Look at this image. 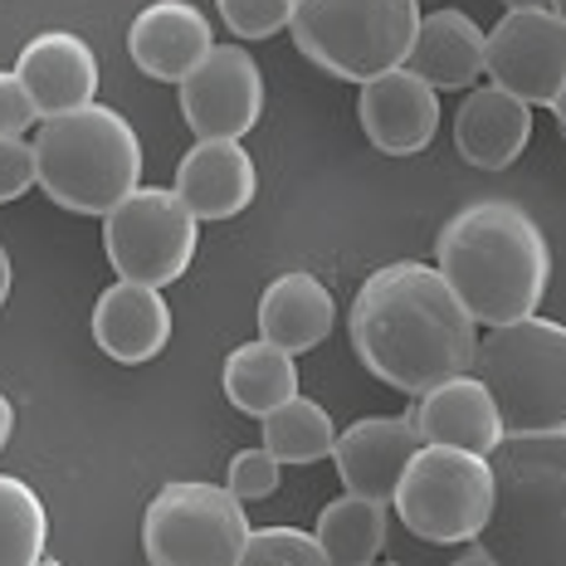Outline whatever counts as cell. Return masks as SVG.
Masks as SVG:
<instances>
[{"label":"cell","instance_id":"44dd1931","mask_svg":"<svg viewBox=\"0 0 566 566\" xmlns=\"http://www.w3.org/2000/svg\"><path fill=\"white\" fill-rule=\"evenodd\" d=\"M483 54H489V34L464 10H430V15H420L406 64L444 93V88H474L483 74Z\"/></svg>","mask_w":566,"mask_h":566},{"label":"cell","instance_id":"8d00e7d4","mask_svg":"<svg viewBox=\"0 0 566 566\" xmlns=\"http://www.w3.org/2000/svg\"><path fill=\"white\" fill-rule=\"evenodd\" d=\"M34 566H59V562H50V557H44V562H34Z\"/></svg>","mask_w":566,"mask_h":566},{"label":"cell","instance_id":"4316f807","mask_svg":"<svg viewBox=\"0 0 566 566\" xmlns=\"http://www.w3.org/2000/svg\"><path fill=\"white\" fill-rule=\"evenodd\" d=\"M234 40H269L293 20V0H216Z\"/></svg>","mask_w":566,"mask_h":566},{"label":"cell","instance_id":"e575fe53","mask_svg":"<svg viewBox=\"0 0 566 566\" xmlns=\"http://www.w3.org/2000/svg\"><path fill=\"white\" fill-rule=\"evenodd\" d=\"M552 113H557V127H562V133H566V88L557 93V103H552Z\"/></svg>","mask_w":566,"mask_h":566},{"label":"cell","instance_id":"ba28073f","mask_svg":"<svg viewBox=\"0 0 566 566\" xmlns=\"http://www.w3.org/2000/svg\"><path fill=\"white\" fill-rule=\"evenodd\" d=\"M400 527L420 542H474L493 509L489 454L459 444H420L391 499Z\"/></svg>","mask_w":566,"mask_h":566},{"label":"cell","instance_id":"d4e9b609","mask_svg":"<svg viewBox=\"0 0 566 566\" xmlns=\"http://www.w3.org/2000/svg\"><path fill=\"white\" fill-rule=\"evenodd\" d=\"M50 552V513L25 479L0 474V566H34Z\"/></svg>","mask_w":566,"mask_h":566},{"label":"cell","instance_id":"5bb4252c","mask_svg":"<svg viewBox=\"0 0 566 566\" xmlns=\"http://www.w3.org/2000/svg\"><path fill=\"white\" fill-rule=\"evenodd\" d=\"M210 50H216V30H210L206 10L191 0H157V6L137 10L133 30H127L133 64L161 84H181Z\"/></svg>","mask_w":566,"mask_h":566},{"label":"cell","instance_id":"f546056e","mask_svg":"<svg viewBox=\"0 0 566 566\" xmlns=\"http://www.w3.org/2000/svg\"><path fill=\"white\" fill-rule=\"evenodd\" d=\"M40 123L30 88L15 78V69H0V137H25V127Z\"/></svg>","mask_w":566,"mask_h":566},{"label":"cell","instance_id":"74e56055","mask_svg":"<svg viewBox=\"0 0 566 566\" xmlns=\"http://www.w3.org/2000/svg\"><path fill=\"white\" fill-rule=\"evenodd\" d=\"M371 566H396V562H371Z\"/></svg>","mask_w":566,"mask_h":566},{"label":"cell","instance_id":"5b68a950","mask_svg":"<svg viewBox=\"0 0 566 566\" xmlns=\"http://www.w3.org/2000/svg\"><path fill=\"white\" fill-rule=\"evenodd\" d=\"M293 44L323 74L367 84L410 59L420 0H293Z\"/></svg>","mask_w":566,"mask_h":566},{"label":"cell","instance_id":"484cf974","mask_svg":"<svg viewBox=\"0 0 566 566\" xmlns=\"http://www.w3.org/2000/svg\"><path fill=\"white\" fill-rule=\"evenodd\" d=\"M240 566H333V557L323 552L317 533L303 527H254Z\"/></svg>","mask_w":566,"mask_h":566},{"label":"cell","instance_id":"d6986e66","mask_svg":"<svg viewBox=\"0 0 566 566\" xmlns=\"http://www.w3.org/2000/svg\"><path fill=\"white\" fill-rule=\"evenodd\" d=\"M93 342L123 367H142V361L161 357L171 342V308L167 293L147 289V283H123L98 293L93 303Z\"/></svg>","mask_w":566,"mask_h":566},{"label":"cell","instance_id":"3957f363","mask_svg":"<svg viewBox=\"0 0 566 566\" xmlns=\"http://www.w3.org/2000/svg\"><path fill=\"white\" fill-rule=\"evenodd\" d=\"M489 469L493 509L474 542L499 566H566V430L503 434Z\"/></svg>","mask_w":566,"mask_h":566},{"label":"cell","instance_id":"1f68e13d","mask_svg":"<svg viewBox=\"0 0 566 566\" xmlns=\"http://www.w3.org/2000/svg\"><path fill=\"white\" fill-rule=\"evenodd\" d=\"M10 283H15V264H10V250L0 244V308H6V298H10Z\"/></svg>","mask_w":566,"mask_h":566},{"label":"cell","instance_id":"f1b7e54d","mask_svg":"<svg viewBox=\"0 0 566 566\" xmlns=\"http://www.w3.org/2000/svg\"><path fill=\"white\" fill-rule=\"evenodd\" d=\"M30 186H40V171H34V142L0 137V206L20 200Z\"/></svg>","mask_w":566,"mask_h":566},{"label":"cell","instance_id":"9c48e42d","mask_svg":"<svg viewBox=\"0 0 566 566\" xmlns=\"http://www.w3.org/2000/svg\"><path fill=\"white\" fill-rule=\"evenodd\" d=\"M200 220L167 186H137L103 216V250L123 283L167 289L191 269Z\"/></svg>","mask_w":566,"mask_h":566},{"label":"cell","instance_id":"83f0119b","mask_svg":"<svg viewBox=\"0 0 566 566\" xmlns=\"http://www.w3.org/2000/svg\"><path fill=\"white\" fill-rule=\"evenodd\" d=\"M283 479V464L274 454L259 444V450H240L230 459V474H226V489L234 493L240 503H254V499H269Z\"/></svg>","mask_w":566,"mask_h":566},{"label":"cell","instance_id":"30bf717a","mask_svg":"<svg viewBox=\"0 0 566 566\" xmlns=\"http://www.w3.org/2000/svg\"><path fill=\"white\" fill-rule=\"evenodd\" d=\"M176 88H181V117L196 137L244 142V133H254L264 117V74L244 44H216Z\"/></svg>","mask_w":566,"mask_h":566},{"label":"cell","instance_id":"7402d4cb","mask_svg":"<svg viewBox=\"0 0 566 566\" xmlns=\"http://www.w3.org/2000/svg\"><path fill=\"white\" fill-rule=\"evenodd\" d=\"M226 396L240 416L264 420L283 400L298 396V361L274 342H244L226 357Z\"/></svg>","mask_w":566,"mask_h":566},{"label":"cell","instance_id":"7c38bea8","mask_svg":"<svg viewBox=\"0 0 566 566\" xmlns=\"http://www.w3.org/2000/svg\"><path fill=\"white\" fill-rule=\"evenodd\" d=\"M361 133L386 157H416L440 133V88L420 78L410 64L386 69L357 93Z\"/></svg>","mask_w":566,"mask_h":566},{"label":"cell","instance_id":"9a60e30c","mask_svg":"<svg viewBox=\"0 0 566 566\" xmlns=\"http://www.w3.org/2000/svg\"><path fill=\"white\" fill-rule=\"evenodd\" d=\"M176 196L196 210V220H230L244 216L259 196V171L244 142L230 137H196V147L176 167Z\"/></svg>","mask_w":566,"mask_h":566},{"label":"cell","instance_id":"8992f818","mask_svg":"<svg viewBox=\"0 0 566 566\" xmlns=\"http://www.w3.org/2000/svg\"><path fill=\"white\" fill-rule=\"evenodd\" d=\"M474 376L499 400L509 434L566 430V323L533 313L489 327V337L479 342Z\"/></svg>","mask_w":566,"mask_h":566},{"label":"cell","instance_id":"6da1fadb","mask_svg":"<svg viewBox=\"0 0 566 566\" xmlns=\"http://www.w3.org/2000/svg\"><path fill=\"white\" fill-rule=\"evenodd\" d=\"M347 333L361 367L406 396H424L450 376L474 371L479 357V323L440 269L416 259L376 269L361 283Z\"/></svg>","mask_w":566,"mask_h":566},{"label":"cell","instance_id":"8fae6325","mask_svg":"<svg viewBox=\"0 0 566 566\" xmlns=\"http://www.w3.org/2000/svg\"><path fill=\"white\" fill-rule=\"evenodd\" d=\"M483 74L523 103H557L566 88V25L557 10H509L489 30Z\"/></svg>","mask_w":566,"mask_h":566},{"label":"cell","instance_id":"ffe728a7","mask_svg":"<svg viewBox=\"0 0 566 566\" xmlns=\"http://www.w3.org/2000/svg\"><path fill=\"white\" fill-rule=\"evenodd\" d=\"M337 323V303L333 293L323 289V279L303 274V269H293V274H279L274 283L264 289V298H259V337L274 342L283 352H313L317 342H327Z\"/></svg>","mask_w":566,"mask_h":566},{"label":"cell","instance_id":"7a4b0ae2","mask_svg":"<svg viewBox=\"0 0 566 566\" xmlns=\"http://www.w3.org/2000/svg\"><path fill=\"white\" fill-rule=\"evenodd\" d=\"M440 274L474 323L503 327L533 317L552 279V250L537 220L513 200H474L454 210L434 240Z\"/></svg>","mask_w":566,"mask_h":566},{"label":"cell","instance_id":"836d02e7","mask_svg":"<svg viewBox=\"0 0 566 566\" xmlns=\"http://www.w3.org/2000/svg\"><path fill=\"white\" fill-rule=\"evenodd\" d=\"M509 10H552V0H503Z\"/></svg>","mask_w":566,"mask_h":566},{"label":"cell","instance_id":"52a82bcc","mask_svg":"<svg viewBox=\"0 0 566 566\" xmlns=\"http://www.w3.org/2000/svg\"><path fill=\"white\" fill-rule=\"evenodd\" d=\"M250 513L226 483L176 479L157 489L142 513L147 566H240L250 542Z\"/></svg>","mask_w":566,"mask_h":566},{"label":"cell","instance_id":"2e32d148","mask_svg":"<svg viewBox=\"0 0 566 566\" xmlns=\"http://www.w3.org/2000/svg\"><path fill=\"white\" fill-rule=\"evenodd\" d=\"M15 78L30 88L40 117H59L88 108L98 93V54L88 50V40L69 30H44L20 50L15 59Z\"/></svg>","mask_w":566,"mask_h":566},{"label":"cell","instance_id":"d6a6232c","mask_svg":"<svg viewBox=\"0 0 566 566\" xmlns=\"http://www.w3.org/2000/svg\"><path fill=\"white\" fill-rule=\"evenodd\" d=\"M450 566H499V562H493L483 547H474V552H464V557H454Z\"/></svg>","mask_w":566,"mask_h":566},{"label":"cell","instance_id":"cb8c5ba5","mask_svg":"<svg viewBox=\"0 0 566 566\" xmlns=\"http://www.w3.org/2000/svg\"><path fill=\"white\" fill-rule=\"evenodd\" d=\"M333 444H337V424L317 400L293 396L264 416V450L279 464H317V459L333 454Z\"/></svg>","mask_w":566,"mask_h":566},{"label":"cell","instance_id":"4fadbf2b","mask_svg":"<svg viewBox=\"0 0 566 566\" xmlns=\"http://www.w3.org/2000/svg\"><path fill=\"white\" fill-rule=\"evenodd\" d=\"M424 440L406 416H367L337 434V444H333L337 479L347 483V493H361V499H376L391 509L400 474H406L410 454Z\"/></svg>","mask_w":566,"mask_h":566},{"label":"cell","instance_id":"277c9868","mask_svg":"<svg viewBox=\"0 0 566 566\" xmlns=\"http://www.w3.org/2000/svg\"><path fill=\"white\" fill-rule=\"evenodd\" d=\"M40 191L69 216H108L142 186V137L117 108H88L44 117L34 133Z\"/></svg>","mask_w":566,"mask_h":566},{"label":"cell","instance_id":"603a6c76","mask_svg":"<svg viewBox=\"0 0 566 566\" xmlns=\"http://www.w3.org/2000/svg\"><path fill=\"white\" fill-rule=\"evenodd\" d=\"M317 542L333 557V566H371L386 547V533H391V513L386 503L361 499V493H342L323 513H317Z\"/></svg>","mask_w":566,"mask_h":566},{"label":"cell","instance_id":"e0dca14e","mask_svg":"<svg viewBox=\"0 0 566 566\" xmlns=\"http://www.w3.org/2000/svg\"><path fill=\"white\" fill-rule=\"evenodd\" d=\"M406 420L416 424V434L424 444H459V450H474V454H489L509 434L499 416V400L489 396V386L474 371L450 376V381L416 396Z\"/></svg>","mask_w":566,"mask_h":566},{"label":"cell","instance_id":"d590c367","mask_svg":"<svg viewBox=\"0 0 566 566\" xmlns=\"http://www.w3.org/2000/svg\"><path fill=\"white\" fill-rule=\"evenodd\" d=\"M552 10H557V20L566 25V0H552Z\"/></svg>","mask_w":566,"mask_h":566},{"label":"cell","instance_id":"ac0fdd59","mask_svg":"<svg viewBox=\"0 0 566 566\" xmlns=\"http://www.w3.org/2000/svg\"><path fill=\"white\" fill-rule=\"evenodd\" d=\"M533 142V103L517 93L489 84L469 88L454 113V147L469 167L479 171H509Z\"/></svg>","mask_w":566,"mask_h":566},{"label":"cell","instance_id":"4dcf8cb0","mask_svg":"<svg viewBox=\"0 0 566 566\" xmlns=\"http://www.w3.org/2000/svg\"><path fill=\"white\" fill-rule=\"evenodd\" d=\"M10 434H15V406H10V396L0 391V450L10 444Z\"/></svg>","mask_w":566,"mask_h":566}]
</instances>
